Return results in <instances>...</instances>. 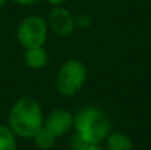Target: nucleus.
Wrapping results in <instances>:
<instances>
[{"label":"nucleus","instance_id":"obj_1","mask_svg":"<svg viewBox=\"0 0 151 150\" xmlns=\"http://www.w3.org/2000/svg\"><path fill=\"white\" fill-rule=\"evenodd\" d=\"M44 112L36 98L19 97L8 112L7 125L17 138L32 140L44 125Z\"/></svg>","mask_w":151,"mask_h":150},{"label":"nucleus","instance_id":"obj_2","mask_svg":"<svg viewBox=\"0 0 151 150\" xmlns=\"http://www.w3.org/2000/svg\"><path fill=\"white\" fill-rule=\"evenodd\" d=\"M76 134L88 145H101L109 133L111 124L104 110L97 106H85L74 116Z\"/></svg>","mask_w":151,"mask_h":150},{"label":"nucleus","instance_id":"obj_3","mask_svg":"<svg viewBox=\"0 0 151 150\" xmlns=\"http://www.w3.org/2000/svg\"><path fill=\"white\" fill-rule=\"evenodd\" d=\"M88 68L80 60L69 58L64 61L56 73V88L64 97H73L85 85Z\"/></svg>","mask_w":151,"mask_h":150},{"label":"nucleus","instance_id":"obj_4","mask_svg":"<svg viewBox=\"0 0 151 150\" xmlns=\"http://www.w3.org/2000/svg\"><path fill=\"white\" fill-rule=\"evenodd\" d=\"M49 35V27L45 17L40 15H28L19 23L16 28V39L24 48L44 47Z\"/></svg>","mask_w":151,"mask_h":150},{"label":"nucleus","instance_id":"obj_5","mask_svg":"<svg viewBox=\"0 0 151 150\" xmlns=\"http://www.w3.org/2000/svg\"><path fill=\"white\" fill-rule=\"evenodd\" d=\"M74 116L64 108H56L44 117L42 126L49 130L56 138L64 137L73 128Z\"/></svg>","mask_w":151,"mask_h":150},{"label":"nucleus","instance_id":"obj_6","mask_svg":"<svg viewBox=\"0 0 151 150\" xmlns=\"http://www.w3.org/2000/svg\"><path fill=\"white\" fill-rule=\"evenodd\" d=\"M49 31L60 37H68L76 28V19L65 7H53L47 19Z\"/></svg>","mask_w":151,"mask_h":150},{"label":"nucleus","instance_id":"obj_7","mask_svg":"<svg viewBox=\"0 0 151 150\" xmlns=\"http://www.w3.org/2000/svg\"><path fill=\"white\" fill-rule=\"evenodd\" d=\"M23 60L29 69L39 71V69L45 68V65L49 61V56L44 47H33L24 50Z\"/></svg>","mask_w":151,"mask_h":150},{"label":"nucleus","instance_id":"obj_8","mask_svg":"<svg viewBox=\"0 0 151 150\" xmlns=\"http://www.w3.org/2000/svg\"><path fill=\"white\" fill-rule=\"evenodd\" d=\"M104 142L105 150H134L131 138L122 132H110Z\"/></svg>","mask_w":151,"mask_h":150},{"label":"nucleus","instance_id":"obj_9","mask_svg":"<svg viewBox=\"0 0 151 150\" xmlns=\"http://www.w3.org/2000/svg\"><path fill=\"white\" fill-rule=\"evenodd\" d=\"M0 150H17V137L8 125L0 124Z\"/></svg>","mask_w":151,"mask_h":150},{"label":"nucleus","instance_id":"obj_10","mask_svg":"<svg viewBox=\"0 0 151 150\" xmlns=\"http://www.w3.org/2000/svg\"><path fill=\"white\" fill-rule=\"evenodd\" d=\"M32 140L35 141V145H36L39 149L49 150V149H52L53 146H55L56 140H57V138H56L55 136L49 132V130H47L44 126H42L41 129L35 134V137L32 138Z\"/></svg>","mask_w":151,"mask_h":150},{"label":"nucleus","instance_id":"obj_11","mask_svg":"<svg viewBox=\"0 0 151 150\" xmlns=\"http://www.w3.org/2000/svg\"><path fill=\"white\" fill-rule=\"evenodd\" d=\"M76 19V27H81V28H88L90 25V17L86 15H80L78 17H74Z\"/></svg>","mask_w":151,"mask_h":150},{"label":"nucleus","instance_id":"obj_12","mask_svg":"<svg viewBox=\"0 0 151 150\" xmlns=\"http://www.w3.org/2000/svg\"><path fill=\"white\" fill-rule=\"evenodd\" d=\"M11 1L17 5H21V7H29V5L36 4L39 0H11Z\"/></svg>","mask_w":151,"mask_h":150},{"label":"nucleus","instance_id":"obj_13","mask_svg":"<svg viewBox=\"0 0 151 150\" xmlns=\"http://www.w3.org/2000/svg\"><path fill=\"white\" fill-rule=\"evenodd\" d=\"M48 4H50L52 7H61L66 3V0H45Z\"/></svg>","mask_w":151,"mask_h":150},{"label":"nucleus","instance_id":"obj_14","mask_svg":"<svg viewBox=\"0 0 151 150\" xmlns=\"http://www.w3.org/2000/svg\"><path fill=\"white\" fill-rule=\"evenodd\" d=\"M78 150H104L99 145H85Z\"/></svg>","mask_w":151,"mask_h":150},{"label":"nucleus","instance_id":"obj_15","mask_svg":"<svg viewBox=\"0 0 151 150\" xmlns=\"http://www.w3.org/2000/svg\"><path fill=\"white\" fill-rule=\"evenodd\" d=\"M8 1H9V0H0V8H3V7H4V5L7 4Z\"/></svg>","mask_w":151,"mask_h":150}]
</instances>
